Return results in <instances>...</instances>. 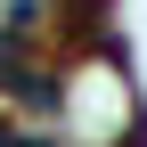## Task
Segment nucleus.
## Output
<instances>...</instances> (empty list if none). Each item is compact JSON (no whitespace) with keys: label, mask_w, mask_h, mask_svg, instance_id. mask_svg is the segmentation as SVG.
Instances as JSON below:
<instances>
[{"label":"nucleus","mask_w":147,"mask_h":147,"mask_svg":"<svg viewBox=\"0 0 147 147\" xmlns=\"http://www.w3.org/2000/svg\"><path fill=\"white\" fill-rule=\"evenodd\" d=\"M0 147H57V139H41V131H0Z\"/></svg>","instance_id":"nucleus-1"}]
</instances>
